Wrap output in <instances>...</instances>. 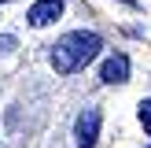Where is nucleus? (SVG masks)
<instances>
[{"mask_svg": "<svg viewBox=\"0 0 151 148\" xmlns=\"http://www.w3.org/2000/svg\"><path fill=\"white\" fill-rule=\"evenodd\" d=\"M0 4H7V0H0Z\"/></svg>", "mask_w": 151, "mask_h": 148, "instance_id": "obj_6", "label": "nucleus"}, {"mask_svg": "<svg viewBox=\"0 0 151 148\" xmlns=\"http://www.w3.org/2000/svg\"><path fill=\"white\" fill-rule=\"evenodd\" d=\"M100 48H103L100 33H92V30H74V33H63L52 44L48 59H52V67H55L59 74H78V70H85V67L100 56Z\"/></svg>", "mask_w": 151, "mask_h": 148, "instance_id": "obj_1", "label": "nucleus"}, {"mask_svg": "<svg viewBox=\"0 0 151 148\" xmlns=\"http://www.w3.org/2000/svg\"><path fill=\"white\" fill-rule=\"evenodd\" d=\"M74 141L78 148H92L100 141V107H85L74 122Z\"/></svg>", "mask_w": 151, "mask_h": 148, "instance_id": "obj_2", "label": "nucleus"}, {"mask_svg": "<svg viewBox=\"0 0 151 148\" xmlns=\"http://www.w3.org/2000/svg\"><path fill=\"white\" fill-rule=\"evenodd\" d=\"M147 148H151V144H147Z\"/></svg>", "mask_w": 151, "mask_h": 148, "instance_id": "obj_7", "label": "nucleus"}, {"mask_svg": "<svg viewBox=\"0 0 151 148\" xmlns=\"http://www.w3.org/2000/svg\"><path fill=\"white\" fill-rule=\"evenodd\" d=\"M63 15V0H37L33 7L26 11V19H29V26H52V22Z\"/></svg>", "mask_w": 151, "mask_h": 148, "instance_id": "obj_4", "label": "nucleus"}, {"mask_svg": "<svg viewBox=\"0 0 151 148\" xmlns=\"http://www.w3.org/2000/svg\"><path fill=\"white\" fill-rule=\"evenodd\" d=\"M137 118H140V126H144V133H151V100H140Z\"/></svg>", "mask_w": 151, "mask_h": 148, "instance_id": "obj_5", "label": "nucleus"}, {"mask_svg": "<svg viewBox=\"0 0 151 148\" xmlns=\"http://www.w3.org/2000/svg\"><path fill=\"white\" fill-rule=\"evenodd\" d=\"M100 81L103 85H122V81H129V56H122V52L107 56L103 67H100Z\"/></svg>", "mask_w": 151, "mask_h": 148, "instance_id": "obj_3", "label": "nucleus"}]
</instances>
